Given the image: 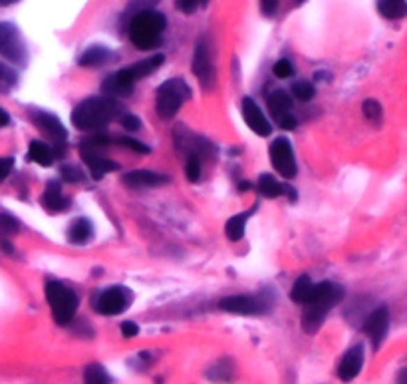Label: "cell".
<instances>
[{"label":"cell","instance_id":"obj_27","mask_svg":"<svg viewBox=\"0 0 407 384\" xmlns=\"http://www.w3.org/2000/svg\"><path fill=\"white\" fill-rule=\"evenodd\" d=\"M314 84L312 82H308V80H298V82H294L293 84V96L296 100H300V102H308V100H312L314 98Z\"/></svg>","mask_w":407,"mask_h":384},{"label":"cell","instance_id":"obj_12","mask_svg":"<svg viewBox=\"0 0 407 384\" xmlns=\"http://www.w3.org/2000/svg\"><path fill=\"white\" fill-rule=\"evenodd\" d=\"M268 110L282 129H294L298 126L296 118L293 115V100L286 92H272L268 96Z\"/></svg>","mask_w":407,"mask_h":384},{"label":"cell","instance_id":"obj_17","mask_svg":"<svg viewBox=\"0 0 407 384\" xmlns=\"http://www.w3.org/2000/svg\"><path fill=\"white\" fill-rule=\"evenodd\" d=\"M82 159H84L86 166L89 167L94 180H102L105 173H110V171H115V169H117V164H115V162L108 159V157L100 154L98 150L88 148V145H82Z\"/></svg>","mask_w":407,"mask_h":384},{"label":"cell","instance_id":"obj_39","mask_svg":"<svg viewBox=\"0 0 407 384\" xmlns=\"http://www.w3.org/2000/svg\"><path fill=\"white\" fill-rule=\"evenodd\" d=\"M121 124H124V128L129 129V131H135V129L141 128L140 118H135V115H129V114L121 118Z\"/></svg>","mask_w":407,"mask_h":384},{"label":"cell","instance_id":"obj_40","mask_svg":"<svg viewBox=\"0 0 407 384\" xmlns=\"http://www.w3.org/2000/svg\"><path fill=\"white\" fill-rule=\"evenodd\" d=\"M279 8V0H260V10L267 16H272Z\"/></svg>","mask_w":407,"mask_h":384},{"label":"cell","instance_id":"obj_28","mask_svg":"<svg viewBox=\"0 0 407 384\" xmlns=\"http://www.w3.org/2000/svg\"><path fill=\"white\" fill-rule=\"evenodd\" d=\"M84 378H86V384H108V372L103 371L102 364H89L88 369H86V374H84Z\"/></svg>","mask_w":407,"mask_h":384},{"label":"cell","instance_id":"obj_19","mask_svg":"<svg viewBox=\"0 0 407 384\" xmlns=\"http://www.w3.org/2000/svg\"><path fill=\"white\" fill-rule=\"evenodd\" d=\"M40 204L48 213H62L70 207V199L62 193L58 181H50L48 187L44 190V195L40 197Z\"/></svg>","mask_w":407,"mask_h":384},{"label":"cell","instance_id":"obj_29","mask_svg":"<svg viewBox=\"0 0 407 384\" xmlns=\"http://www.w3.org/2000/svg\"><path fill=\"white\" fill-rule=\"evenodd\" d=\"M20 231V223L18 219L8 215V213H0V237H8Z\"/></svg>","mask_w":407,"mask_h":384},{"label":"cell","instance_id":"obj_33","mask_svg":"<svg viewBox=\"0 0 407 384\" xmlns=\"http://www.w3.org/2000/svg\"><path fill=\"white\" fill-rule=\"evenodd\" d=\"M117 143L119 145H124V148H128L131 152H138V154H149L151 150H149V145H145V143H141V141L133 140V138H117Z\"/></svg>","mask_w":407,"mask_h":384},{"label":"cell","instance_id":"obj_13","mask_svg":"<svg viewBox=\"0 0 407 384\" xmlns=\"http://www.w3.org/2000/svg\"><path fill=\"white\" fill-rule=\"evenodd\" d=\"M30 120L32 124L44 131L50 140H54L56 143H64L68 140V131H66L64 124L60 122V118H56L50 112H44V110H32L30 112Z\"/></svg>","mask_w":407,"mask_h":384},{"label":"cell","instance_id":"obj_25","mask_svg":"<svg viewBox=\"0 0 407 384\" xmlns=\"http://www.w3.org/2000/svg\"><path fill=\"white\" fill-rule=\"evenodd\" d=\"M256 187H258L260 195H265L268 199H274V197L284 195V185L274 180L270 173H262V176L258 178V185H256Z\"/></svg>","mask_w":407,"mask_h":384},{"label":"cell","instance_id":"obj_41","mask_svg":"<svg viewBox=\"0 0 407 384\" xmlns=\"http://www.w3.org/2000/svg\"><path fill=\"white\" fill-rule=\"evenodd\" d=\"M14 72L13 70H8L6 66L0 64V82H6V84H14Z\"/></svg>","mask_w":407,"mask_h":384},{"label":"cell","instance_id":"obj_4","mask_svg":"<svg viewBox=\"0 0 407 384\" xmlns=\"http://www.w3.org/2000/svg\"><path fill=\"white\" fill-rule=\"evenodd\" d=\"M163 62H165L163 54H153L145 60L128 66V68L105 78L102 84V92L103 94H129L138 80H143V78L153 74L155 70H159Z\"/></svg>","mask_w":407,"mask_h":384},{"label":"cell","instance_id":"obj_43","mask_svg":"<svg viewBox=\"0 0 407 384\" xmlns=\"http://www.w3.org/2000/svg\"><path fill=\"white\" fill-rule=\"evenodd\" d=\"M253 187V183L251 181H242L241 183V192H246V190H251Z\"/></svg>","mask_w":407,"mask_h":384},{"label":"cell","instance_id":"obj_15","mask_svg":"<svg viewBox=\"0 0 407 384\" xmlns=\"http://www.w3.org/2000/svg\"><path fill=\"white\" fill-rule=\"evenodd\" d=\"M387 327H390V311H387V307L376 308L368 319H366V322H364V333L369 336L373 348H380L383 339H385V334H387Z\"/></svg>","mask_w":407,"mask_h":384},{"label":"cell","instance_id":"obj_10","mask_svg":"<svg viewBox=\"0 0 407 384\" xmlns=\"http://www.w3.org/2000/svg\"><path fill=\"white\" fill-rule=\"evenodd\" d=\"M268 154H270V164H272V167L279 171L282 178L293 180L294 176L298 173L293 145H290V141L286 140V138H276V140L272 141Z\"/></svg>","mask_w":407,"mask_h":384},{"label":"cell","instance_id":"obj_26","mask_svg":"<svg viewBox=\"0 0 407 384\" xmlns=\"http://www.w3.org/2000/svg\"><path fill=\"white\" fill-rule=\"evenodd\" d=\"M314 283L308 275H300L293 285V291H290V299L293 303H298V305H304L306 299L310 297V291H312Z\"/></svg>","mask_w":407,"mask_h":384},{"label":"cell","instance_id":"obj_5","mask_svg":"<svg viewBox=\"0 0 407 384\" xmlns=\"http://www.w3.org/2000/svg\"><path fill=\"white\" fill-rule=\"evenodd\" d=\"M191 98V88L183 78H171L157 88L155 112L161 120H171L181 110L185 100Z\"/></svg>","mask_w":407,"mask_h":384},{"label":"cell","instance_id":"obj_46","mask_svg":"<svg viewBox=\"0 0 407 384\" xmlns=\"http://www.w3.org/2000/svg\"><path fill=\"white\" fill-rule=\"evenodd\" d=\"M16 2H20V0H10V4H16Z\"/></svg>","mask_w":407,"mask_h":384},{"label":"cell","instance_id":"obj_34","mask_svg":"<svg viewBox=\"0 0 407 384\" xmlns=\"http://www.w3.org/2000/svg\"><path fill=\"white\" fill-rule=\"evenodd\" d=\"M272 74L276 78H290L294 74V68L290 64V60H286V58H282L279 60L276 64L272 66Z\"/></svg>","mask_w":407,"mask_h":384},{"label":"cell","instance_id":"obj_18","mask_svg":"<svg viewBox=\"0 0 407 384\" xmlns=\"http://www.w3.org/2000/svg\"><path fill=\"white\" fill-rule=\"evenodd\" d=\"M121 180L128 187H157V185L167 183L169 178L159 171H151V169H131L128 173H124Z\"/></svg>","mask_w":407,"mask_h":384},{"label":"cell","instance_id":"obj_2","mask_svg":"<svg viewBox=\"0 0 407 384\" xmlns=\"http://www.w3.org/2000/svg\"><path fill=\"white\" fill-rule=\"evenodd\" d=\"M117 102L110 96H94L80 102L72 112V124L80 131H96L105 128L117 115Z\"/></svg>","mask_w":407,"mask_h":384},{"label":"cell","instance_id":"obj_21","mask_svg":"<svg viewBox=\"0 0 407 384\" xmlns=\"http://www.w3.org/2000/svg\"><path fill=\"white\" fill-rule=\"evenodd\" d=\"M110 58H112V50L110 48H105V46H89L88 50L80 56L77 62H80L82 68H98V66L110 62Z\"/></svg>","mask_w":407,"mask_h":384},{"label":"cell","instance_id":"obj_44","mask_svg":"<svg viewBox=\"0 0 407 384\" xmlns=\"http://www.w3.org/2000/svg\"><path fill=\"white\" fill-rule=\"evenodd\" d=\"M0 6H10V0H0Z\"/></svg>","mask_w":407,"mask_h":384},{"label":"cell","instance_id":"obj_7","mask_svg":"<svg viewBox=\"0 0 407 384\" xmlns=\"http://www.w3.org/2000/svg\"><path fill=\"white\" fill-rule=\"evenodd\" d=\"M0 56L13 64H26L28 48L22 32L13 22H0Z\"/></svg>","mask_w":407,"mask_h":384},{"label":"cell","instance_id":"obj_32","mask_svg":"<svg viewBox=\"0 0 407 384\" xmlns=\"http://www.w3.org/2000/svg\"><path fill=\"white\" fill-rule=\"evenodd\" d=\"M209 0H175V8L183 14H193L195 10H199L201 6H205Z\"/></svg>","mask_w":407,"mask_h":384},{"label":"cell","instance_id":"obj_11","mask_svg":"<svg viewBox=\"0 0 407 384\" xmlns=\"http://www.w3.org/2000/svg\"><path fill=\"white\" fill-rule=\"evenodd\" d=\"M219 307L232 315H260V313L270 311L272 305H268L267 299L262 301L256 294H235V297L221 299Z\"/></svg>","mask_w":407,"mask_h":384},{"label":"cell","instance_id":"obj_37","mask_svg":"<svg viewBox=\"0 0 407 384\" xmlns=\"http://www.w3.org/2000/svg\"><path fill=\"white\" fill-rule=\"evenodd\" d=\"M14 159L13 157H0V183L8 178V173L13 171Z\"/></svg>","mask_w":407,"mask_h":384},{"label":"cell","instance_id":"obj_16","mask_svg":"<svg viewBox=\"0 0 407 384\" xmlns=\"http://www.w3.org/2000/svg\"><path fill=\"white\" fill-rule=\"evenodd\" d=\"M362 367H364V346L362 345H354L340 360V364H338V376H340V381L343 383H350V381H354L360 371H362Z\"/></svg>","mask_w":407,"mask_h":384},{"label":"cell","instance_id":"obj_45","mask_svg":"<svg viewBox=\"0 0 407 384\" xmlns=\"http://www.w3.org/2000/svg\"><path fill=\"white\" fill-rule=\"evenodd\" d=\"M302 2H306V0H296V4H302Z\"/></svg>","mask_w":407,"mask_h":384},{"label":"cell","instance_id":"obj_23","mask_svg":"<svg viewBox=\"0 0 407 384\" xmlns=\"http://www.w3.org/2000/svg\"><path fill=\"white\" fill-rule=\"evenodd\" d=\"M28 157L34 162V164H38L42 167H50L54 164V150H52L48 143H44V141H32L30 143V150H28Z\"/></svg>","mask_w":407,"mask_h":384},{"label":"cell","instance_id":"obj_8","mask_svg":"<svg viewBox=\"0 0 407 384\" xmlns=\"http://www.w3.org/2000/svg\"><path fill=\"white\" fill-rule=\"evenodd\" d=\"M193 74L199 80V84L205 90H211L215 86V66L211 58V46L209 38L201 36L195 44V54H193Z\"/></svg>","mask_w":407,"mask_h":384},{"label":"cell","instance_id":"obj_38","mask_svg":"<svg viewBox=\"0 0 407 384\" xmlns=\"http://www.w3.org/2000/svg\"><path fill=\"white\" fill-rule=\"evenodd\" d=\"M121 334L126 336V339H133V336H138L140 334V327L135 325V322H131V320H126V322H121Z\"/></svg>","mask_w":407,"mask_h":384},{"label":"cell","instance_id":"obj_22","mask_svg":"<svg viewBox=\"0 0 407 384\" xmlns=\"http://www.w3.org/2000/svg\"><path fill=\"white\" fill-rule=\"evenodd\" d=\"M256 205L251 209V211H242L239 215H232V218L227 221V225H225V235H227V239L229 241H241L242 237H244V227H246V221L251 219V215L255 213Z\"/></svg>","mask_w":407,"mask_h":384},{"label":"cell","instance_id":"obj_35","mask_svg":"<svg viewBox=\"0 0 407 384\" xmlns=\"http://www.w3.org/2000/svg\"><path fill=\"white\" fill-rule=\"evenodd\" d=\"M157 2H159V0H131V4H129L128 8L129 18H131L133 14L141 13V10H149V8H153Z\"/></svg>","mask_w":407,"mask_h":384},{"label":"cell","instance_id":"obj_24","mask_svg":"<svg viewBox=\"0 0 407 384\" xmlns=\"http://www.w3.org/2000/svg\"><path fill=\"white\" fill-rule=\"evenodd\" d=\"M378 10L387 20H399L407 14L406 0H378Z\"/></svg>","mask_w":407,"mask_h":384},{"label":"cell","instance_id":"obj_14","mask_svg":"<svg viewBox=\"0 0 407 384\" xmlns=\"http://www.w3.org/2000/svg\"><path fill=\"white\" fill-rule=\"evenodd\" d=\"M242 118L246 122V126L255 131L256 136L267 138L272 131V126L267 120L265 112L260 110V106L253 100V98H242Z\"/></svg>","mask_w":407,"mask_h":384},{"label":"cell","instance_id":"obj_6","mask_svg":"<svg viewBox=\"0 0 407 384\" xmlns=\"http://www.w3.org/2000/svg\"><path fill=\"white\" fill-rule=\"evenodd\" d=\"M46 299H48V305L52 308L54 320L62 327L70 325L76 315L77 305H80L76 291L66 287L64 283L50 281L46 283Z\"/></svg>","mask_w":407,"mask_h":384},{"label":"cell","instance_id":"obj_30","mask_svg":"<svg viewBox=\"0 0 407 384\" xmlns=\"http://www.w3.org/2000/svg\"><path fill=\"white\" fill-rule=\"evenodd\" d=\"M185 176H187V180L189 181H199L201 178V157H197V155H189V159H187V164H185Z\"/></svg>","mask_w":407,"mask_h":384},{"label":"cell","instance_id":"obj_20","mask_svg":"<svg viewBox=\"0 0 407 384\" xmlns=\"http://www.w3.org/2000/svg\"><path fill=\"white\" fill-rule=\"evenodd\" d=\"M94 237V225L86 218H77L68 229V241L72 245H86Z\"/></svg>","mask_w":407,"mask_h":384},{"label":"cell","instance_id":"obj_42","mask_svg":"<svg viewBox=\"0 0 407 384\" xmlns=\"http://www.w3.org/2000/svg\"><path fill=\"white\" fill-rule=\"evenodd\" d=\"M8 124H10V115L0 108V128H6Z\"/></svg>","mask_w":407,"mask_h":384},{"label":"cell","instance_id":"obj_1","mask_svg":"<svg viewBox=\"0 0 407 384\" xmlns=\"http://www.w3.org/2000/svg\"><path fill=\"white\" fill-rule=\"evenodd\" d=\"M343 297H346V291L338 283L324 281L314 285L312 291H310V297L306 299L304 313H302V329H304V333H318V329L326 320V315L338 303H342Z\"/></svg>","mask_w":407,"mask_h":384},{"label":"cell","instance_id":"obj_9","mask_svg":"<svg viewBox=\"0 0 407 384\" xmlns=\"http://www.w3.org/2000/svg\"><path fill=\"white\" fill-rule=\"evenodd\" d=\"M131 301H133V294L129 289H126V287H110L98 297L96 311L100 315H105V317L121 315L124 311H128Z\"/></svg>","mask_w":407,"mask_h":384},{"label":"cell","instance_id":"obj_3","mask_svg":"<svg viewBox=\"0 0 407 384\" xmlns=\"http://www.w3.org/2000/svg\"><path fill=\"white\" fill-rule=\"evenodd\" d=\"M167 28V18L157 10H141L129 18L128 34L131 44L140 50H153L159 46Z\"/></svg>","mask_w":407,"mask_h":384},{"label":"cell","instance_id":"obj_36","mask_svg":"<svg viewBox=\"0 0 407 384\" xmlns=\"http://www.w3.org/2000/svg\"><path fill=\"white\" fill-rule=\"evenodd\" d=\"M62 178L70 183H77V181H84V173L80 171V167L74 166H66L62 169Z\"/></svg>","mask_w":407,"mask_h":384},{"label":"cell","instance_id":"obj_31","mask_svg":"<svg viewBox=\"0 0 407 384\" xmlns=\"http://www.w3.org/2000/svg\"><path fill=\"white\" fill-rule=\"evenodd\" d=\"M362 112L368 118L369 122H380L382 120V104L378 100H366L362 106Z\"/></svg>","mask_w":407,"mask_h":384}]
</instances>
